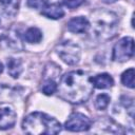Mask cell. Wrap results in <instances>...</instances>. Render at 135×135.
<instances>
[{"label": "cell", "mask_w": 135, "mask_h": 135, "mask_svg": "<svg viewBox=\"0 0 135 135\" xmlns=\"http://www.w3.org/2000/svg\"><path fill=\"white\" fill-rule=\"evenodd\" d=\"M57 91L62 99L74 104H79L90 98L93 92V84L86 73L72 71L61 78Z\"/></svg>", "instance_id": "6da1fadb"}, {"label": "cell", "mask_w": 135, "mask_h": 135, "mask_svg": "<svg viewBox=\"0 0 135 135\" xmlns=\"http://www.w3.org/2000/svg\"><path fill=\"white\" fill-rule=\"evenodd\" d=\"M22 130L32 135H53L58 134L61 131V124L57 119L45 113L34 112L23 119Z\"/></svg>", "instance_id": "7a4b0ae2"}, {"label": "cell", "mask_w": 135, "mask_h": 135, "mask_svg": "<svg viewBox=\"0 0 135 135\" xmlns=\"http://www.w3.org/2000/svg\"><path fill=\"white\" fill-rule=\"evenodd\" d=\"M117 24V16L112 12L96 11L92 15V32L100 39H108L114 36Z\"/></svg>", "instance_id": "3957f363"}, {"label": "cell", "mask_w": 135, "mask_h": 135, "mask_svg": "<svg viewBox=\"0 0 135 135\" xmlns=\"http://www.w3.org/2000/svg\"><path fill=\"white\" fill-rule=\"evenodd\" d=\"M57 54L59 57L68 64H76L80 59V47L78 44L73 43L72 41H64L57 45Z\"/></svg>", "instance_id": "277c9868"}, {"label": "cell", "mask_w": 135, "mask_h": 135, "mask_svg": "<svg viewBox=\"0 0 135 135\" xmlns=\"http://www.w3.org/2000/svg\"><path fill=\"white\" fill-rule=\"evenodd\" d=\"M134 54V40L131 37L120 39L113 49V60L123 62L129 60Z\"/></svg>", "instance_id": "5b68a950"}, {"label": "cell", "mask_w": 135, "mask_h": 135, "mask_svg": "<svg viewBox=\"0 0 135 135\" xmlns=\"http://www.w3.org/2000/svg\"><path fill=\"white\" fill-rule=\"evenodd\" d=\"M92 126L91 119L81 114V113H73L69 116L68 120L65 121V129L72 132H82L88 131Z\"/></svg>", "instance_id": "8992f818"}, {"label": "cell", "mask_w": 135, "mask_h": 135, "mask_svg": "<svg viewBox=\"0 0 135 135\" xmlns=\"http://www.w3.org/2000/svg\"><path fill=\"white\" fill-rule=\"evenodd\" d=\"M16 112L8 104L0 105V130H6L12 128L16 122Z\"/></svg>", "instance_id": "52a82bcc"}, {"label": "cell", "mask_w": 135, "mask_h": 135, "mask_svg": "<svg viewBox=\"0 0 135 135\" xmlns=\"http://www.w3.org/2000/svg\"><path fill=\"white\" fill-rule=\"evenodd\" d=\"M90 27V22L86 18L84 17H75L72 18L69 22H68V30L72 33H76V34H81L88 31V28Z\"/></svg>", "instance_id": "ba28073f"}, {"label": "cell", "mask_w": 135, "mask_h": 135, "mask_svg": "<svg viewBox=\"0 0 135 135\" xmlns=\"http://www.w3.org/2000/svg\"><path fill=\"white\" fill-rule=\"evenodd\" d=\"M90 80H91L93 86H95L97 89H109L114 84V80H113L112 76L107 73L98 74L94 77H91Z\"/></svg>", "instance_id": "9c48e42d"}, {"label": "cell", "mask_w": 135, "mask_h": 135, "mask_svg": "<svg viewBox=\"0 0 135 135\" xmlns=\"http://www.w3.org/2000/svg\"><path fill=\"white\" fill-rule=\"evenodd\" d=\"M41 14L46 17V18H50V19H60L64 16V12L63 9L61 8L60 5L56 4V3H53V4H45L42 9H41Z\"/></svg>", "instance_id": "30bf717a"}, {"label": "cell", "mask_w": 135, "mask_h": 135, "mask_svg": "<svg viewBox=\"0 0 135 135\" xmlns=\"http://www.w3.org/2000/svg\"><path fill=\"white\" fill-rule=\"evenodd\" d=\"M6 64H7L8 74L14 78L19 77V75L22 72V63H21V61L19 59H16V58H8Z\"/></svg>", "instance_id": "8fae6325"}, {"label": "cell", "mask_w": 135, "mask_h": 135, "mask_svg": "<svg viewBox=\"0 0 135 135\" xmlns=\"http://www.w3.org/2000/svg\"><path fill=\"white\" fill-rule=\"evenodd\" d=\"M23 36H24L25 41H27L30 43H37V42H40V40L42 39V33L37 27L27 28Z\"/></svg>", "instance_id": "7c38bea8"}, {"label": "cell", "mask_w": 135, "mask_h": 135, "mask_svg": "<svg viewBox=\"0 0 135 135\" xmlns=\"http://www.w3.org/2000/svg\"><path fill=\"white\" fill-rule=\"evenodd\" d=\"M57 81L55 79H51V78H46L44 79L41 90L45 95H53L56 91H57Z\"/></svg>", "instance_id": "4fadbf2b"}, {"label": "cell", "mask_w": 135, "mask_h": 135, "mask_svg": "<svg viewBox=\"0 0 135 135\" xmlns=\"http://www.w3.org/2000/svg\"><path fill=\"white\" fill-rule=\"evenodd\" d=\"M121 82L128 88H131V89L134 88V69L133 68L123 72V74L121 75Z\"/></svg>", "instance_id": "5bb4252c"}, {"label": "cell", "mask_w": 135, "mask_h": 135, "mask_svg": "<svg viewBox=\"0 0 135 135\" xmlns=\"http://www.w3.org/2000/svg\"><path fill=\"white\" fill-rule=\"evenodd\" d=\"M110 100H111V98L107 94H100V95H98L97 98H96V100H95V107H96V109L97 110H101V111L104 110V109H107L108 105H109V103H110Z\"/></svg>", "instance_id": "9a60e30c"}, {"label": "cell", "mask_w": 135, "mask_h": 135, "mask_svg": "<svg viewBox=\"0 0 135 135\" xmlns=\"http://www.w3.org/2000/svg\"><path fill=\"white\" fill-rule=\"evenodd\" d=\"M84 0H60V2L68 6L69 8H75V7H78Z\"/></svg>", "instance_id": "2e32d148"}, {"label": "cell", "mask_w": 135, "mask_h": 135, "mask_svg": "<svg viewBox=\"0 0 135 135\" xmlns=\"http://www.w3.org/2000/svg\"><path fill=\"white\" fill-rule=\"evenodd\" d=\"M47 0H27V5L33 8H42Z\"/></svg>", "instance_id": "e0dca14e"}, {"label": "cell", "mask_w": 135, "mask_h": 135, "mask_svg": "<svg viewBox=\"0 0 135 135\" xmlns=\"http://www.w3.org/2000/svg\"><path fill=\"white\" fill-rule=\"evenodd\" d=\"M14 0H0V3L3 5V6H7V5H11L13 3Z\"/></svg>", "instance_id": "ac0fdd59"}, {"label": "cell", "mask_w": 135, "mask_h": 135, "mask_svg": "<svg viewBox=\"0 0 135 135\" xmlns=\"http://www.w3.org/2000/svg\"><path fill=\"white\" fill-rule=\"evenodd\" d=\"M102 2H104V3H114L115 1H117V0H101Z\"/></svg>", "instance_id": "d6986e66"}, {"label": "cell", "mask_w": 135, "mask_h": 135, "mask_svg": "<svg viewBox=\"0 0 135 135\" xmlns=\"http://www.w3.org/2000/svg\"><path fill=\"white\" fill-rule=\"evenodd\" d=\"M2 71H3V64H2L1 62H0V73H1Z\"/></svg>", "instance_id": "ffe728a7"}]
</instances>
